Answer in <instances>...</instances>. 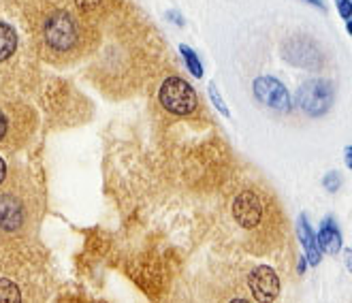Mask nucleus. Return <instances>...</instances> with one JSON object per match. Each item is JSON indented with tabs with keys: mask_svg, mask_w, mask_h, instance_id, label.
I'll use <instances>...</instances> for the list:
<instances>
[{
	"mask_svg": "<svg viewBox=\"0 0 352 303\" xmlns=\"http://www.w3.org/2000/svg\"><path fill=\"white\" fill-rule=\"evenodd\" d=\"M113 0H11L38 60L71 67L94 54Z\"/></svg>",
	"mask_w": 352,
	"mask_h": 303,
	"instance_id": "obj_1",
	"label": "nucleus"
},
{
	"mask_svg": "<svg viewBox=\"0 0 352 303\" xmlns=\"http://www.w3.org/2000/svg\"><path fill=\"white\" fill-rule=\"evenodd\" d=\"M224 225L233 244L252 254L274 252L288 235L286 214L276 194L258 181L233 188L224 201Z\"/></svg>",
	"mask_w": 352,
	"mask_h": 303,
	"instance_id": "obj_2",
	"label": "nucleus"
},
{
	"mask_svg": "<svg viewBox=\"0 0 352 303\" xmlns=\"http://www.w3.org/2000/svg\"><path fill=\"white\" fill-rule=\"evenodd\" d=\"M54 291L52 262L32 235L0 231V303L47 301Z\"/></svg>",
	"mask_w": 352,
	"mask_h": 303,
	"instance_id": "obj_3",
	"label": "nucleus"
},
{
	"mask_svg": "<svg viewBox=\"0 0 352 303\" xmlns=\"http://www.w3.org/2000/svg\"><path fill=\"white\" fill-rule=\"evenodd\" d=\"M45 214V197L24 167H9L0 181V231L34 235Z\"/></svg>",
	"mask_w": 352,
	"mask_h": 303,
	"instance_id": "obj_4",
	"label": "nucleus"
},
{
	"mask_svg": "<svg viewBox=\"0 0 352 303\" xmlns=\"http://www.w3.org/2000/svg\"><path fill=\"white\" fill-rule=\"evenodd\" d=\"M34 60L38 58L32 45L24 49L17 28L0 19V94H22L30 84L28 73L34 71Z\"/></svg>",
	"mask_w": 352,
	"mask_h": 303,
	"instance_id": "obj_5",
	"label": "nucleus"
},
{
	"mask_svg": "<svg viewBox=\"0 0 352 303\" xmlns=\"http://www.w3.org/2000/svg\"><path fill=\"white\" fill-rule=\"evenodd\" d=\"M36 115L17 94H0V150L15 152L32 137Z\"/></svg>",
	"mask_w": 352,
	"mask_h": 303,
	"instance_id": "obj_6",
	"label": "nucleus"
},
{
	"mask_svg": "<svg viewBox=\"0 0 352 303\" xmlns=\"http://www.w3.org/2000/svg\"><path fill=\"white\" fill-rule=\"evenodd\" d=\"M158 100L164 109L175 113V115H192L201 105L195 88L182 77H167L164 79L160 90H158Z\"/></svg>",
	"mask_w": 352,
	"mask_h": 303,
	"instance_id": "obj_7",
	"label": "nucleus"
},
{
	"mask_svg": "<svg viewBox=\"0 0 352 303\" xmlns=\"http://www.w3.org/2000/svg\"><path fill=\"white\" fill-rule=\"evenodd\" d=\"M333 86L324 79H309L297 92V103L303 111L309 115H322L329 111L331 103H333Z\"/></svg>",
	"mask_w": 352,
	"mask_h": 303,
	"instance_id": "obj_8",
	"label": "nucleus"
},
{
	"mask_svg": "<svg viewBox=\"0 0 352 303\" xmlns=\"http://www.w3.org/2000/svg\"><path fill=\"white\" fill-rule=\"evenodd\" d=\"M248 291H250V299L254 301H274L280 295V278L278 273L267 267V265H256L245 276Z\"/></svg>",
	"mask_w": 352,
	"mask_h": 303,
	"instance_id": "obj_9",
	"label": "nucleus"
},
{
	"mask_svg": "<svg viewBox=\"0 0 352 303\" xmlns=\"http://www.w3.org/2000/svg\"><path fill=\"white\" fill-rule=\"evenodd\" d=\"M254 94L261 103L280 109V111H288L291 107V98H288L286 88L274 77H258L254 82Z\"/></svg>",
	"mask_w": 352,
	"mask_h": 303,
	"instance_id": "obj_10",
	"label": "nucleus"
},
{
	"mask_svg": "<svg viewBox=\"0 0 352 303\" xmlns=\"http://www.w3.org/2000/svg\"><path fill=\"white\" fill-rule=\"evenodd\" d=\"M316 241H318L320 252H327V254H338L340 252V248H342V233H340V229L336 227V222L331 220V218H327L322 222Z\"/></svg>",
	"mask_w": 352,
	"mask_h": 303,
	"instance_id": "obj_11",
	"label": "nucleus"
},
{
	"mask_svg": "<svg viewBox=\"0 0 352 303\" xmlns=\"http://www.w3.org/2000/svg\"><path fill=\"white\" fill-rule=\"evenodd\" d=\"M299 237H301V244L307 252L309 265H318L320 262V248H318V241H316L312 229H309V225H307L305 216H301V220H299Z\"/></svg>",
	"mask_w": 352,
	"mask_h": 303,
	"instance_id": "obj_12",
	"label": "nucleus"
},
{
	"mask_svg": "<svg viewBox=\"0 0 352 303\" xmlns=\"http://www.w3.org/2000/svg\"><path fill=\"white\" fill-rule=\"evenodd\" d=\"M179 52H182V56H184V60H186V65H188V71H190L195 77H201V75H203V67H201V63H199V58L195 56V52H192L188 45H182Z\"/></svg>",
	"mask_w": 352,
	"mask_h": 303,
	"instance_id": "obj_13",
	"label": "nucleus"
},
{
	"mask_svg": "<svg viewBox=\"0 0 352 303\" xmlns=\"http://www.w3.org/2000/svg\"><path fill=\"white\" fill-rule=\"evenodd\" d=\"M340 184H342V177L338 175V171H336V173H329V175L324 177V186H327L331 192H336V190L340 188Z\"/></svg>",
	"mask_w": 352,
	"mask_h": 303,
	"instance_id": "obj_14",
	"label": "nucleus"
},
{
	"mask_svg": "<svg viewBox=\"0 0 352 303\" xmlns=\"http://www.w3.org/2000/svg\"><path fill=\"white\" fill-rule=\"evenodd\" d=\"M210 96H212V100H214V103H216V107H218V109L222 111V115H229V109L224 107L222 98H220V94H218V90H216V86H214V84L210 86Z\"/></svg>",
	"mask_w": 352,
	"mask_h": 303,
	"instance_id": "obj_15",
	"label": "nucleus"
},
{
	"mask_svg": "<svg viewBox=\"0 0 352 303\" xmlns=\"http://www.w3.org/2000/svg\"><path fill=\"white\" fill-rule=\"evenodd\" d=\"M336 3H338V9H340L342 17H344V19H350V15H352V5H350V0H336Z\"/></svg>",
	"mask_w": 352,
	"mask_h": 303,
	"instance_id": "obj_16",
	"label": "nucleus"
},
{
	"mask_svg": "<svg viewBox=\"0 0 352 303\" xmlns=\"http://www.w3.org/2000/svg\"><path fill=\"white\" fill-rule=\"evenodd\" d=\"M7 169H9V165L5 163V158H3V156H0V181H3V179H5V175H7Z\"/></svg>",
	"mask_w": 352,
	"mask_h": 303,
	"instance_id": "obj_17",
	"label": "nucleus"
},
{
	"mask_svg": "<svg viewBox=\"0 0 352 303\" xmlns=\"http://www.w3.org/2000/svg\"><path fill=\"white\" fill-rule=\"evenodd\" d=\"M307 3H312V5H320V0H307Z\"/></svg>",
	"mask_w": 352,
	"mask_h": 303,
	"instance_id": "obj_18",
	"label": "nucleus"
}]
</instances>
